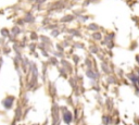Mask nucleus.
<instances>
[{"mask_svg": "<svg viewBox=\"0 0 139 125\" xmlns=\"http://www.w3.org/2000/svg\"><path fill=\"white\" fill-rule=\"evenodd\" d=\"M138 62H139V58H138Z\"/></svg>", "mask_w": 139, "mask_h": 125, "instance_id": "f03ea898", "label": "nucleus"}, {"mask_svg": "<svg viewBox=\"0 0 139 125\" xmlns=\"http://www.w3.org/2000/svg\"><path fill=\"white\" fill-rule=\"evenodd\" d=\"M64 120H65L66 123H70V122H71V120H72V115H71L70 112H65V113H64Z\"/></svg>", "mask_w": 139, "mask_h": 125, "instance_id": "f257e3e1", "label": "nucleus"}]
</instances>
